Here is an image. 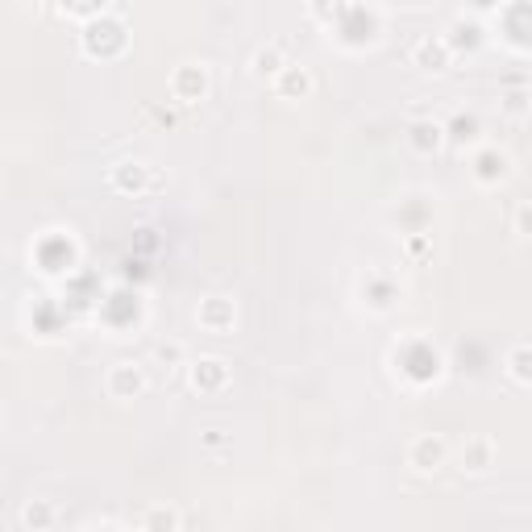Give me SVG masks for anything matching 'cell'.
Segmentation results:
<instances>
[{
    "mask_svg": "<svg viewBox=\"0 0 532 532\" xmlns=\"http://www.w3.org/2000/svg\"><path fill=\"white\" fill-rule=\"evenodd\" d=\"M104 391L112 399H133L145 391V370L137 362H117L109 366V375H104Z\"/></svg>",
    "mask_w": 532,
    "mask_h": 532,
    "instance_id": "6da1fadb",
    "label": "cell"
},
{
    "mask_svg": "<svg viewBox=\"0 0 532 532\" xmlns=\"http://www.w3.org/2000/svg\"><path fill=\"white\" fill-rule=\"evenodd\" d=\"M445 441L441 436H433V433H424V436H416L408 445V466L411 470H420V474H433V470H441L445 466Z\"/></svg>",
    "mask_w": 532,
    "mask_h": 532,
    "instance_id": "7a4b0ae2",
    "label": "cell"
},
{
    "mask_svg": "<svg viewBox=\"0 0 532 532\" xmlns=\"http://www.w3.org/2000/svg\"><path fill=\"white\" fill-rule=\"evenodd\" d=\"M170 92H175V100H179V104H195V100L208 92L204 62H183L179 71L170 75Z\"/></svg>",
    "mask_w": 532,
    "mask_h": 532,
    "instance_id": "3957f363",
    "label": "cell"
},
{
    "mask_svg": "<svg viewBox=\"0 0 532 532\" xmlns=\"http://www.w3.org/2000/svg\"><path fill=\"white\" fill-rule=\"evenodd\" d=\"M449 59H453V46H449V37L441 34H424L411 50V62L420 67V71H445Z\"/></svg>",
    "mask_w": 532,
    "mask_h": 532,
    "instance_id": "277c9868",
    "label": "cell"
},
{
    "mask_svg": "<svg viewBox=\"0 0 532 532\" xmlns=\"http://www.w3.org/2000/svg\"><path fill=\"white\" fill-rule=\"evenodd\" d=\"M195 320H200V328H208V333H229L233 320H237V308H233V300H225V295H208V300H200V308H195Z\"/></svg>",
    "mask_w": 532,
    "mask_h": 532,
    "instance_id": "5b68a950",
    "label": "cell"
},
{
    "mask_svg": "<svg viewBox=\"0 0 532 532\" xmlns=\"http://www.w3.org/2000/svg\"><path fill=\"white\" fill-rule=\"evenodd\" d=\"M470 175L478 183H503L511 175V158L499 150V145H483L470 162Z\"/></svg>",
    "mask_w": 532,
    "mask_h": 532,
    "instance_id": "8992f818",
    "label": "cell"
},
{
    "mask_svg": "<svg viewBox=\"0 0 532 532\" xmlns=\"http://www.w3.org/2000/svg\"><path fill=\"white\" fill-rule=\"evenodd\" d=\"M491 466H495V441H491L486 433L466 436V445H461V470L486 474Z\"/></svg>",
    "mask_w": 532,
    "mask_h": 532,
    "instance_id": "52a82bcc",
    "label": "cell"
},
{
    "mask_svg": "<svg viewBox=\"0 0 532 532\" xmlns=\"http://www.w3.org/2000/svg\"><path fill=\"white\" fill-rule=\"evenodd\" d=\"M229 383V366L220 362V358H200L192 362V387L195 391H220Z\"/></svg>",
    "mask_w": 532,
    "mask_h": 532,
    "instance_id": "ba28073f",
    "label": "cell"
},
{
    "mask_svg": "<svg viewBox=\"0 0 532 532\" xmlns=\"http://www.w3.org/2000/svg\"><path fill=\"white\" fill-rule=\"evenodd\" d=\"M308 92H312V71L300 67V62H291L287 71L275 79V96H283V100H303Z\"/></svg>",
    "mask_w": 532,
    "mask_h": 532,
    "instance_id": "9c48e42d",
    "label": "cell"
},
{
    "mask_svg": "<svg viewBox=\"0 0 532 532\" xmlns=\"http://www.w3.org/2000/svg\"><path fill=\"white\" fill-rule=\"evenodd\" d=\"M287 67H291V62L283 59V46H278V42L262 46L254 59H250V71H254V79H270V84H275V79L287 71Z\"/></svg>",
    "mask_w": 532,
    "mask_h": 532,
    "instance_id": "30bf717a",
    "label": "cell"
},
{
    "mask_svg": "<svg viewBox=\"0 0 532 532\" xmlns=\"http://www.w3.org/2000/svg\"><path fill=\"white\" fill-rule=\"evenodd\" d=\"M54 520H59V511H54V503H50V499H25L21 524L29 532H50V528H54Z\"/></svg>",
    "mask_w": 532,
    "mask_h": 532,
    "instance_id": "8fae6325",
    "label": "cell"
},
{
    "mask_svg": "<svg viewBox=\"0 0 532 532\" xmlns=\"http://www.w3.org/2000/svg\"><path fill=\"white\" fill-rule=\"evenodd\" d=\"M441 142H445V129H441L436 121H416L408 129V145L416 150V154H436Z\"/></svg>",
    "mask_w": 532,
    "mask_h": 532,
    "instance_id": "7c38bea8",
    "label": "cell"
},
{
    "mask_svg": "<svg viewBox=\"0 0 532 532\" xmlns=\"http://www.w3.org/2000/svg\"><path fill=\"white\" fill-rule=\"evenodd\" d=\"M179 528V511L167 508V503H154V508H145L142 516V532H175Z\"/></svg>",
    "mask_w": 532,
    "mask_h": 532,
    "instance_id": "4fadbf2b",
    "label": "cell"
},
{
    "mask_svg": "<svg viewBox=\"0 0 532 532\" xmlns=\"http://www.w3.org/2000/svg\"><path fill=\"white\" fill-rule=\"evenodd\" d=\"M145 175H150L145 162H121V167L112 170V187H121V192H142Z\"/></svg>",
    "mask_w": 532,
    "mask_h": 532,
    "instance_id": "5bb4252c",
    "label": "cell"
},
{
    "mask_svg": "<svg viewBox=\"0 0 532 532\" xmlns=\"http://www.w3.org/2000/svg\"><path fill=\"white\" fill-rule=\"evenodd\" d=\"M508 370H511V378H520V383H532V350H528V345L511 350Z\"/></svg>",
    "mask_w": 532,
    "mask_h": 532,
    "instance_id": "9a60e30c",
    "label": "cell"
},
{
    "mask_svg": "<svg viewBox=\"0 0 532 532\" xmlns=\"http://www.w3.org/2000/svg\"><path fill=\"white\" fill-rule=\"evenodd\" d=\"M154 362H162L167 370H175V366L183 362V345H179V341H167V345H158V350H154Z\"/></svg>",
    "mask_w": 532,
    "mask_h": 532,
    "instance_id": "2e32d148",
    "label": "cell"
},
{
    "mask_svg": "<svg viewBox=\"0 0 532 532\" xmlns=\"http://www.w3.org/2000/svg\"><path fill=\"white\" fill-rule=\"evenodd\" d=\"M62 17H96V12H104V4H84V9H79V4H62Z\"/></svg>",
    "mask_w": 532,
    "mask_h": 532,
    "instance_id": "e0dca14e",
    "label": "cell"
},
{
    "mask_svg": "<svg viewBox=\"0 0 532 532\" xmlns=\"http://www.w3.org/2000/svg\"><path fill=\"white\" fill-rule=\"evenodd\" d=\"M516 233L532 237V204H520V208H516Z\"/></svg>",
    "mask_w": 532,
    "mask_h": 532,
    "instance_id": "ac0fdd59",
    "label": "cell"
},
{
    "mask_svg": "<svg viewBox=\"0 0 532 532\" xmlns=\"http://www.w3.org/2000/svg\"><path fill=\"white\" fill-rule=\"evenodd\" d=\"M503 109H508V112H511V117H520V112H524V109H528V96H524V92H511V96H508V100H503Z\"/></svg>",
    "mask_w": 532,
    "mask_h": 532,
    "instance_id": "d6986e66",
    "label": "cell"
}]
</instances>
